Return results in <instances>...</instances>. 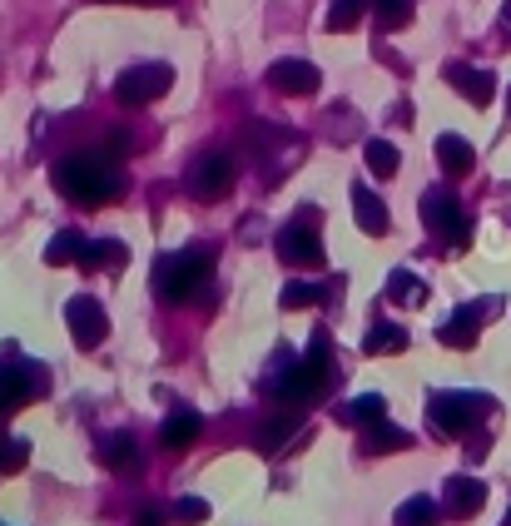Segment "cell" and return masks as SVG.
Here are the masks:
<instances>
[{"instance_id": "1", "label": "cell", "mask_w": 511, "mask_h": 526, "mask_svg": "<svg viewBox=\"0 0 511 526\" xmlns=\"http://www.w3.org/2000/svg\"><path fill=\"white\" fill-rule=\"evenodd\" d=\"M55 184H60V194H65L70 204H80V209H105V204L120 194L125 174H120V164H115L110 149H70V154L55 164Z\"/></svg>"}, {"instance_id": "2", "label": "cell", "mask_w": 511, "mask_h": 526, "mask_svg": "<svg viewBox=\"0 0 511 526\" xmlns=\"http://www.w3.org/2000/svg\"><path fill=\"white\" fill-rule=\"evenodd\" d=\"M328 388H333V333L328 328L313 333V343H308V353L298 363L278 368L263 383V393L273 397L278 407H308V402H318Z\"/></svg>"}, {"instance_id": "3", "label": "cell", "mask_w": 511, "mask_h": 526, "mask_svg": "<svg viewBox=\"0 0 511 526\" xmlns=\"http://www.w3.org/2000/svg\"><path fill=\"white\" fill-rule=\"evenodd\" d=\"M209 273H214V254H204V249H174V254H159L154 259L149 283H154V298L184 303V298H194L209 283Z\"/></svg>"}, {"instance_id": "4", "label": "cell", "mask_w": 511, "mask_h": 526, "mask_svg": "<svg viewBox=\"0 0 511 526\" xmlns=\"http://www.w3.org/2000/svg\"><path fill=\"white\" fill-rule=\"evenodd\" d=\"M487 412H497V402L487 393H432L427 397V427L437 432V437H467V432H477V422L487 417Z\"/></svg>"}, {"instance_id": "5", "label": "cell", "mask_w": 511, "mask_h": 526, "mask_svg": "<svg viewBox=\"0 0 511 526\" xmlns=\"http://www.w3.org/2000/svg\"><path fill=\"white\" fill-rule=\"evenodd\" d=\"M422 224H427L432 239H442L452 249H467L472 244V219L462 214V204H457L452 189H427L422 194Z\"/></svg>"}, {"instance_id": "6", "label": "cell", "mask_w": 511, "mask_h": 526, "mask_svg": "<svg viewBox=\"0 0 511 526\" xmlns=\"http://www.w3.org/2000/svg\"><path fill=\"white\" fill-rule=\"evenodd\" d=\"M169 85H174V70L159 65V60H144V65H129L115 80V100L125 110H139V105H154L159 95H169Z\"/></svg>"}, {"instance_id": "7", "label": "cell", "mask_w": 511, "mask_h": 526, "mask_svg": "<svg viewBox=\"0 0 511 526\" xmlns=\"http://www.w3.org/2000/svg\"><path fill=\"white\" fill-rule=\"evenodd\" d=\"M184 189L199 199V204H219L229 189H234V159L229 154H199L184 174Z\"/></svg>"}, {"instance_id": "8", "label": "cell", "mask_w": 511, "mask_h": 526, "mask_svg": "<svg viewBox=\"0 0 511 526\" xmlns=\"http://www.w3.org/2000/svg\"><path fill=\"white\" fill-rule=\"evenodd\" d=\"M497 308H502L497 298L462 303V308H457L447 323H437V343H442V348H462V353H467V348H477V333H482V323H487Z\"/></svg>"}, {"instance_id": "9", "label": "cell", "mask_w": 511, "mask_h": 526, "mask_svg": "<svg viewBox=\"0 0 511 526\" xmlns=\"http://www.w3.org/2000/svg\"><path fill=\"white\" fill-rule=\"evenodd\" d=\"M65 323H70V338H75V348H100L105 343V333H110V313H105V303L100 298H90V293H80V298H70L65 303Z\"/></svg>"}, {"instance_id": "10", "label": "cell", "mask_w": 511, "mask_h": 526, "mask_svg": "<svg viewBox=\"0 0 511 526\" xmlns=\"http://www.w3.org/2000/svg\"><path fill=\"white\" fill-rule=\"evenodd\" d=\"M40 368L35 363H20V358H5L0 363V417H10V412H20L25 402H35L40 397Z\"/></svg>"}, {"instance_id": "11", "label": "cell", "mask_w": 511, "mask_h": 526, "mask_svg": "<svg viewBox=\"0 0 511 526\" xmlns=\"http://www.w3.org/2000/svg\"><path fill=\"white\" fill-rule=\"evenodd\" d=\"M442 80H447L467 105H477V110H487V105L497 100V75L482 70V65H462V60H452V65H442Z\"/></svg>"}, {"instance_id": "12", "label": "cell", "mask_w": 511, "mask_h": 526, "mask_svg": "<svg viewBox=\"0 0 511 526\" xmlns=\"http://www.w3.org/2000/svg\"><path fill=\"white\" fill-rule=\"evenodd\" d=\"M273 254L288 263V268H318V263H323V239H318V229H308V219H303V224H288V229L273 239Z\"/></svg>"}, {"instance_id": "13", "label": "cell", "mask_w": 511, "mask_h": 526, "mask_svg": "<svg viewBox=\"0 0 511 526\" xmlns=\"http://www.w3.org/2000/svg\"><path fill=\"white\" fill-rule=\"evenodd\" d=\"M318 80H323V70L313 60H278V65H268V85L278 95H293V100L318 95Z\"/></svg>"}, {"instance_id": "14", "label": "cell", "mask_w": 511, "mask_h": 526, "mask_svg": "<svg viewBox=\"0 0 511 526\" xmlns=\"http://www.w3.org/2000/svg\"><path fill=\"white\" fill-rule=\"evenodd\" d=\"M442 507H447V517H477L487 507V482H477V477H447Z\"/></svg>"}, {"instance_id": "15", "label": "cell", "mask_w": 511, "mask_h": 526, "mask_svg": "<svg viewBox=\"0 0 511 526\" xmlns=\"http://www.w3.org/2000/svg\"><path fill=\"white\" fill-rule=\"evenodd\" d=\"M298 427H303L298 407H278L273 417H263V422H258L254 447H258V452H278V447H283V442H288V437H293Z\"/></svg>"}, {"instance_id": "16", "label": "cell", "mask_w": 511, "mask_h": 526, "mask_svg": "<svg viewBox=\"0 0 511 526\" xmlns=\"http://www.w3.org/2000/svg\"><path fill=\"white\" fill-rule=\"evenodd\" d=\"M353 219H358V229H368L373 239H383L387 224H392V219H387V204L368 184H353Z\"/></svg>"}, {"instance_id": "17", "label": "cell", "mask_w": 511, "mask_h": 526, "mask_svg": "<svg viewBox=\"0 0 511 526\" xmlns=\"http://www.w3.org/2000/svg\"><path fill=\"white\" fill-rule=\"evenodd\" d=\"M437 164H442V174L462 179V174H472V164H477V149H472L462 134H437Z\"/></svg>"}, {"instance_id": "18", "label": "cell", "mask_w": 511, "mask_h": 526, "mask_svg": "<svg viewBox=\"0 0 511 526\" xmlns=\"http://www.w3.org/2000/svg\"><path fill=\"white\" fill-rule=\"evenodd\" d=\"M199 432H204V417L199 412H174V417H164L159 442H164V452H184V447H194Z\"/></svg>"}, {"instance_id": "19", "label": "cell", "mask_w": 511, "mask_h": 526, "mask_svg": "<svg viewBox=\"0 0 511 526\" xmlns=\"http://www.w3.org/2000/svg\"><path fill=\"white\" fill-rule=\"evenodd\" d=\"M407 447H412V432H407V427H392V422H373V427H363V452H368V457L407 452Z\"/></svg>"}, {"instance_id": "20", "label": "cell", "mask_w": 511, "mask_h": 526, "mask_svg": "<svg viewBox=\"0 0 511 526\" xmlns=\"http://www.w3.org/2000/svg\"><path fill=\"white\" fill-rule=\"evenodd\" d=\"M100 462H105L110 472H134V467H139V442H134L129 432H110V437L100 442Z\"/></svg>"}, {"instance_id": "21", "label": "cell", "mask_w": 511, "mask_h": 526, "mask_svg": "<svg viewBox=\"0 0 511 526\" xmlns=\"http://www.w3.org/2000/svg\"><path fill=\"white\" fill-rule=\"evenodd\" d=\"M427 298V283L412 273V268H392L387 273V303H397V308H417Z\"/></svg>"}, {"instance_id": "22", "label": "cell", "mask_w": 511, "mask_h": 526, "mask_svg": "<svg viewBox=\"0 0 511 526\" xmlns=\"http://www.w3.org/2000/svg\"><path fill=\"white\" fill-rule=\"evenodd\" d=\"M120 263H125V244H120V239H85V249H80V268H85V273L120 268Z\"/></svg>"}, {"instance_id": "23", "label": "cell", "mask_w": 511, "mask_h": 526, "mask_svg": "<svg viewBox=\"0 0 511 526\" xmlns=\"http://www.w3.org/2000/svg\"><path fill=\"white\" fill-rule=\"evenodd\" d=\"M407 343H412L407 328H397V323L378 318V323L368 328V338H363V353H368V358H383V353H397V348H407Z\"/></svg>"}, {"instance_id": "24", "label": "cell", "mask_w": 511, "mask_h": 526, "mask_svg": "<svg viewBox=\"0 0 511 526\" xmlns=\"http://www.w3.org/2000/svg\"><path fill=\"white\" fill-rule=\"evenodd\" d=\"M383 412H387V397L383 393H363V397H353V402H343V407H338V417H343V422H353V427H373V422H383Z\"/></svg>"}, {"instance_id": "25", "label": "cell", "mask_w": 511, "mask_h": 526, "mask_svg": "<svg viewBox=\"0 0 511 526\" xmlns=\"http://www.w3.org/2000/svg\"><path fill=\"white\" fill-rule=\"evenodd\" d=\"M437 522H442V507L432 497H407L397 507V517H392V526H437Z\"/></svg>"}, {"instance_id": "26", "label": "cell", "mask_w": 511, "mask_h": 526, "mask_svg": "<svg viewBox=\"0 0 511 526\" xmlns=\"http://www.w3.org/2000/svg\"><path fill=\"white\" fill-rule=\"evenodd\" d=\"M373 0H333L328 5V15H323V25L333 30V35H348L358 20H363V10H368Z\"/></svg>"}, {"instance_id": "27", "label": "cell", "mask_w": 511, "mask_h": 526, "mask_svg": "<svg viewBox=\"0 0 511 526\" xmlns=\"http://www.w3.org/2000/svg\"><path fill=\"white\" fill-rule=\"evenodd\" d=\"M80 249H85V234L80 229H60L45 249V263H80Z\"/></svg>"}, {"instance_id": "28", "label": "cell", "mask_w": 511, "mask_h": 526, "mask_svg": "<svg viewBox=\"0 0 511 526\" xmlns=\"http://www.w3.org/2000/svg\"><path fill=\"white\" fill-rule=\"evenodd\" d=\"M373 20H378V30L412 25V0H373Z\"/></svg>"}, {"instance_id": "29", "label": "cell", "mask_w": 511, "mask_h": 526, "mask_svg": "<svg viewBox=\"0 0 511 526\" xmlns=\"http://www.w3.org/2000/svg\"><path fill=\"white\" fill-rule=\"evenodd\" d=\"M363 154H368V169H373L378 179H392V174H397V159H402L397 144H387V139H368Z\"/></svg>"}, {"instance_id": "30", "label": "cell", "mask_w": 511, "mask_h": 526, "mask_svg": "<svg viewBox=\"0 0 511 526\" xmlns=\"http://www.w3.org/2000/svg\"><path fill=\"white\" fill-rule=\"evenodd\" d=\"M323 293H328L323 283H288L278 303H283V308H313V303H323Z\"/></svg>"}, {"instance_id": "31", "label": "cell", "mask_w": 511, "mask_h": 526, "mask_svg": "<svg viewBox=\"0 0 511 526\" xmlns=\"http://www.w3.org/2000/svg\"><path fill=\"white\" fill-rule=\"evenodd\" d=\"M30 462V447L20 437H0V472H20Z\"/></svg>"}, {"instance_id": "32", "label": "cell", "mask_w": 511, "mask_h": 526, "mask_svg": "<svg viewBox=\"0 0 511 526\" xmlns=\"http://www.w3.org/2000/svg\"><path fill=\"white\" fill-rule=\"evenodd\" d=\"M204 517H209V502H204V497H184V502H174V522L199 526Z\"/></svg>"}, {"instance_id": "33", "label": "cell", "mask_w": 511, "mask_h": 526, "mask_svg": "<svg viewBox=\"0 0 511 526\" xmlns=\"http://www.w3.org/2000/svg\"><path fill=\"white\" fill-rule=\"evenodd\" d=\"M105 149H110V154L120 159V154H129V149H134V139H129L125 130H115V134H110V139H105Z\"/></svg>"}, {"instance_id": "34", "label": "cell", "mask_w": 511, "mask_h": 526, "mask_svg": "<svg viewBox=\"0 0 511 526\" xmlns=\"http://www.w3.org/2000/svg\"><path fill=\"white\" fill-rule=\"evenodd\" d=\"M164 522H169V517H164L159 507H144V512H139V526H164Z\"/></svg>"}, {"instance_id": "35", "label": "cell", "mask_w": 511, "mask_h": 526, "mask_svg": "<svg viewBox=\"0 0 511 526\" xmlns=\"http://www.w3.org/2000/svg\"><path fill=\"white\" fill-rule=\"evenodd\" d=\"M105 5H169V0H105Z\"/></svg>"}, {"instance_id": "36", "label": "cell", "mask_w": 511, "mask_h": 526, "mask_svg": "<svg viewBox=\"0 0 511 526\" xmlns=\"http://www.w3.org/2000/svg\"><path fill=\"white\" fill-rule=\"evenodd\" d=\"M502 30H507V35H511V0H507V5H502Z\"/></svg>"}, {"instance_id": "37", "label": "cell", "mask_w": 511, "mask_h": 526, "mask_svg": "<svg viewBox=\"0 0 511 526\" xmlns=\"http://www.w3.org/2000/svg\"><path fill=\"white\" fill-rule=\"evenodd\" d=\"M502 526H511V512H507V522H502Z\"/></svg>"}]
</instances>
